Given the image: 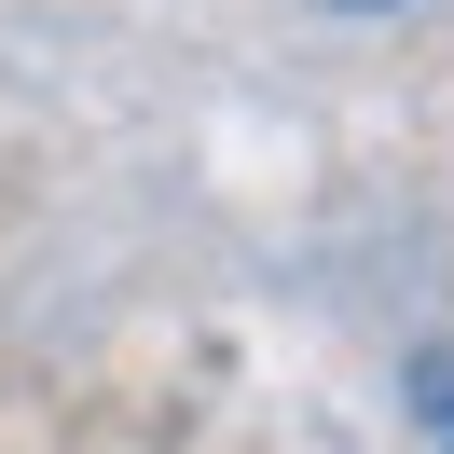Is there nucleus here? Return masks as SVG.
Here are the masks:
<instances>
[{
  "label": "nucleus",
  "mask_w": 454,
  "mask_h": 454,
  "mask_svg": "<svg viewBox=\"0 0 454 454\" xmlns=\"http://www.w3.org/2000/svg\"><path fill=\"white\" fill-rule=\"evenodd\" d=\"M344 14H399V0H344Z\"/></svg>",
  "instance_id": "obj_2"
},
{
  "label": "nucleus",
  "mask_w": 454,
  "mask_h": 454,
  "mask_svg": "<svg viewBox=\"0 0 454 454\" xmlns=\"http://www.w3.org/2000/svg\"><path fill=\"white\" fill-rule=\"evenodd\" d=\"M427 427H441V441H454V358L427 372Z\"/></svg>",
  "instance_id": "obj_1"
}]
</instances>
